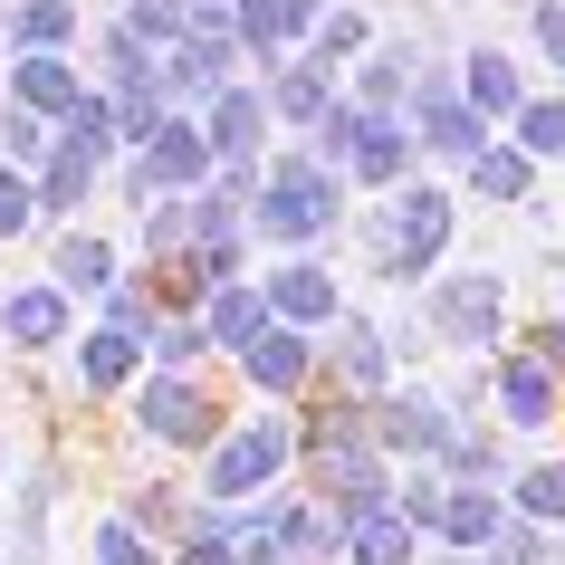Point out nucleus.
<instances>
[{"instance_id":"nucleus-1","label":"nucleus","mask_w":565,"mask_h":565,"mask_svg":"<svg viewBox=\"0 0 565 565\" xmlns=\"http://www.w3.org/2000/svg\"><path fill=\"white\" fill-rule=\"evenodd\" d=\"M460 221H470L460 182L413 173L403 192H384V202H355V231H345V239H355L364 278H384L393 298H422V288L460 259Z\"/></svg>"},{"instance_id":"nucleus-2","label":"nucleus","mask_w":565,"mask_h":565,"mask_svg":"<svg viewBox=\"0 0 565 565\" xmlns=\"http://www.w3.org/2000/svg\"><path fill=\"white\" fill-rule=\"evenodd\" d=\"M345 231H355V192L307 145H278L268 153V192L249 202V249H268V259H327Z\"/></svg>"},{"instance_id":"nucleus-3","label":"nucleus","mask_w":565,"mask_h":565,"mask_svg":"<svg viewBox=\"0 0 565 565\" xmlns=\"http://www.w3.org/2000/svg\"><path fill=\"white\" fill-rule=\"evenodd\" d=\"M422 327H431V345H441V364H489L499 345H518V278L508 268H479V259H450L431 288H422Z\"/></svg>"},{"instance_id":"nucleus-4","label":"nucleus","mask_w":565,"mask_h":565,"mask_svg":"<svg viewBox=\"0 0 565 565\" xmlns=\"http://www.w3.org/2000/svg\"><path fill=\"white\" fill-rule=\"evenodd\" d=\"M298 413H268V403H249V413L221 431V450H211L202 470H192V499L202 508H249V499H278V489H298Z\"/></svg>"},{"instance_id":"nucleus-5","label":"nucleus","mask_w":565,"mask_h":565,"mask_svg":"<svg viewBox=\"0 0 565 565\" xmlns=\"http://www.w3.org/2000/svg\"><path fill=\"white\" fill-rule=\"evenodd\" d=\"M125 422H135V441H145L153 460L202 470L239 413H231V384H221V374H145V384L125 393Z\"/></svg>"},{"instance_id":"nucleus-6","label":"nucleus","mask_w":565,"mask_h":565,"mask_svg":"<svg viewBox=\"0 0 565 565\" xmlns=\"http://www.w3.org/2000/svg\"><path fill=\"white\" fill-rule=\"evenodd\" d=\"M489 422L518 450H565V374L527 345H499L489 355Z\"/></svg>"},{"instance_id":"nucleus-7","label":"nucleus","mask_w":565,"mask_h":565,"mask_svg":"<svg viewBox=\"0 0 565 565\" xmlns=\"http://www.w3.org/2000/svg\"><path fill=\"white\" fill-rule=\"evenodd\" d=\"M317 364H327V393H345V403H364V413H374L384 393H403V364H393L374 307H345V317L317 335Z\"/></svg>"},{"instance_id":"nucleus-8","label":"nucleus","mask_w":565,"mask_h":565,"mask_svg":"<svg viewBox=\"0 0 565 565\" xmlns=\"http://www.w3.org/2000/svg\"><path fill=\"white\" fill-rule=\"evenodd\" d=\"M450 441H460V413L441 403V384H403V393L374 403V450L393 470H441Z\"/></svg>"},{"instance_id":"nucleus-9","label":"nucleus","mask_w":565,"mask_h":565,"mask_svg":"<svg viewBox=\"0 0 565 565\" xmlns=\"http://www.w3.org/2000/svg\"><path fill=\"white\" fill-rule=\"evenodd\" d=\"M77 298L58 278H10L0 288V355L10 364H39V355H77Z\"/></svg>"},{"instance_id":"nucleus-10","label":"nucleus","mask_w":565,"mask_h":565,"mask_svg":"<svg viewBox=\"0 0 565 565\" xmlns=\"http://www.w3.org/2000/svg\"><path fill=\"white\" fill-rule=\"evenodd\" d=\"M231 384L249 393V403H268V413H307V393L327 384V364H317V335H298V327H278V317H268V335L231 364Z\"/></svg>"},{"instance_id":"nucleus-11","label":"nucleus","mask_w":565,"mask_h":565,"mask_svg":"<svg viewBox=\"0 0 565 565\" xmlns=\"http://www.w3.org/2000/svg\"><path fill=\"white\" fill-rule=\"evenodd\" d=\"M298 489L317 508H327L335 527H355V518H374V508H393V489H403V470H393L384 450L364 441V450H335V460H307Z\"/></svg>"},{"instance_id":"nucleus-12","label":"nucleus","mask_w":565,"mask_h":565,"mask_svg":"<svg viewBox=\"0 0 565 565\" xmlns=\"http://www.w3.org/2000/svg\"><path fill=\"white\" fill-rule=\"evenodd\" d=\"M259 288H268V317H278V327H298V335H327L335 317L355 307L335 259H268V268H259Z\"/></svg>"},{"instance_id":"nucleus-13","label":"nucleus","mask_w":565,"mask_h":565,"mask_svg":"<svg viewBox=\"0 0 565 565\" xmlns=\"http://www.w3.org/2000/svg\"><path fill=\"white\" fill-rule=\"evenodd\" d=\"M125 268H135L125 231H96V221H77V231H49V259H39V278H58L77 307H96V298L125 278Z\"/></svg>"},{"instance_id":"nucleus-14","label":"nucleus","mask_w":565,"mask_h":565,"mask_svg":"<svg viewBox=\"0 0 565 565\" xmlns=\"http://www.w3.org/2000/svg\"><path fill=\"white\" fill-rule=\"evenodd\" d=\"M239 77H249V67H239L231 39H182V49H163V77H153V87H163L173 116H211Z\"/></svg>"},{"instance_id":"nucleus-15","label":"nucleus","mask_w":565,"mask_h":565,"mask_svg":"<svg viewBox=\"0 0 565 565\" xmlns=\"http://www.w3.org/2000/svg\"><path fill=\"white\" fill-rule=\"evenodd\" d=\"M87 58H10L0 67V106H20V116H39L49 135H67V116L87 106Z\"/></svg>"},{"instance_id":"nucleus-16","label":"nucleus","mask_w":565,"mask_h":565,"mask_svg":"<svg viewBox=\"0 0 565 565\" xmlns=\"http://www.w3.org/2000/svg\"><path fill=\"white\" fill-rule=\"evenodd\" d=\"M460 96H470L479 116L499 125H518L527 116V96H536V67H527V49H499V39H470V49H460Z\"/></svg>"},{"instance_id":"nucleus-17","label":"nucleus","mask_w":565,"mask_h":565,"mask_svg":"<svg viewBox=\"0 0 565 565\" xmlns=\"http://www.w3.org/2000/svg\"><path fill=\"white\" fill-rule=\"evenodd\" d=\"M355 116H364V106H355ZM413 173H422L413 125H403V116H364L355 125V153H345V192H355V202H384V192H403Z\"/></svg>"},{"instance_id":"nucleus-18","label":"nucleus","mask_w":565,"mask_h":565,"mask_svg":"<svg viewBox=\"0 0 565 565\" xmlns=\"http://www.w3.org/2000/svg\"><path fill=\"white\" fill-rule=\"evenodd\" d=\"M335 106H345V77L317 67V58H288L278 77H268V125H278V145H307Z\"/></svg>"},{"instance_id":"nucleus-19","label":"nucleus","mask_w":565,"mask_h":565,"mask_svg":"<svg viewBox=\"0 0 565 565\" xmlns=\"http://www.w3.org/2000/svg\"><path fill=\"white\" fill-rule=\"evenodd\" d=\"M96 202H106V163H96V153L58 145L49 163H39V231H77Z\"/></svg>"},{"instance_id":"nucleus-20","label":"nucleus","mask_w":565,"mask_h":565,"mask_svg":"<svg viewBox=\"0 0 565 565\" xmlns=\"http://www.w3.org/2000/svg\"><path fill=\"white\" fill-rule=\"evenodd\" d=\"M202 135H211V153H221V163H259V153H278V125H268V87H259V77H239V87L202 116Z\"/></svg>"},{"instance_id":"nucleus-21","label":"nucleus","mask_w":565,"mask_h":565,"mask_svg":"<svg viewBox=\"0 0 565 565\" xmlns=\"http://www.w3.org/2000/svg\"><path fill=\"white\" fill-rule=\"evenodd\" d=\"M536 182H546V173H536L527 153H518V145L499 135V145H489V153L470 163V173H460V202H470V211H518V221H527V211L546 202Z\"/></svg>"},{"instance_id":"nucleus-22","label":"nucleus","mask_w":565,"mask_h":565,"mask_svg":"<svg viewBox=\"0 0 565 565\" xmlns=\"http://www.w3.org/2000/svg\"><path fill=\"white\" fill-rule=\"evenodd\" d=\"M116 508H125V527H135V536H153L163 556H173L182 536H192V518H202L192 479H125V489H116Z\"/></svg>"},{"instance_id":"nucleus-23","label":"nucleus","mask_w":565,"mask_h":565,"mask_svg":"<svg viewBox=\"0 0 565 565\" xmlns=\"http://www.w3.org/2000/svg\"><path fill=\"white\" fill-rule=\"evenodd\" d=\"M145 163H153V182H163L173 202H192V192H211V182H221V153H211L202 116H173V125L145 145Z\"/></svg>"},{"instance_id":"nucleus-24","label":"nucleus","mask_w":565,"mask_h":565,"mask_svg":"<svg viewBox=\"0 0 565 565\" xmlns=\"http://www.w3.org/2000/svg\"><path fill=\"white\" fill-rule=\"evenodd\" d=\"M153 77H163V49H145V39L106 10V20H96V49H87V87L96 96H135V87H153Z\"/></svg>"},{"instance_id":"nucleus-25","label":"nucleus","mask_w":565,"mask_h":565,"mask_svg":"<svg viewBox=\"0 0 565 565\" xmlns=\"http://www.w3.org/2000/svg\"><path fill=\"white\" fill-rule=\"evenodd\" d=\"M145 374H153V355L135 345V335H116V327L77 335V393H87V403H116V393H135Z\"/></svg>"},{"instance_id":"nucleus-26","label":"nucleus","mask_w":565,"mask_h":565,"mask_svg":"<svg viewBox=\"0 0 565 565\" xmlns=\"http://www.w3.org/2000/svg\"><path fill=\"white\" fill-rule=\"evenodd\" d=\"M87 10L77 0H10V58H77Z\"/></svg>"},{"instance_id":"nucleus-27","label":"nucleus","mask_w":565,"mask_h":565,"mask_svg":"<svg viewBox=\"0 0 565 565\" xmlns=\"http://www.w3.org/2000/svg\"><path fill=\"white\" fill-rule=\"evenodd\" d=\"M518 460H527V450L508 441L499 422H460V441H450L441 479H450V489H508V479H518Z\"/></svg>"},{"instance_id":"nucleus-28","label":"nucleus","mask_w":565,"mask_h":565,"mask_svg":"<svg viewBox=\"0 0 565 565\" xmlns=\"http://www.w3.org/2000/svg\"><path fill=\"white\" fill-rule=\"evenodd\" d=\"M202 335H211V355H221V364H239V355L268 335V288H259V278H239V288H211Z\"/></svg>"},{"instance_id":"nucleus-29","label":"nucleus","mask_w":565,"mask_h":565,"mask_svg":"<svg viewBox=\"0 0 565 565\" xmlns=\"http://www.w3.org/2000/svg\"><path fill=\"white\" fill-rule=\"evenodd\" d=\"M499 527H508V489H450L431 546H441V556H489V546H499Z\"/></svg>"},{"instance_id":"nucleus-30","label":"nucleus","mask_w":565,"mask_h":565,"mask_svg":"<svg viewBox=\"0 0 565 565\" xmlns=\"http://www.w3.org/2000/svg\"><path fill=\"white\" fill-rule=\"evenodd\" d=\"M374 49H384V20H374L364 0H335L327 20H317V39H307V58H317V67H335V77H355V67L374 58Z\"/></svg>"},{"instance_id":"nucleus-31","label":"nucleus","mask_w":565,"mask_h":565,"mask_svg":"<svg viewBox=\"0 0 565 565\" xmlns=\"http://www.w3.org/2000/svg\"><path fill=\"white\" fill-rule=\"evenodd\" d=\"M508 518L565 536V450H527V460H518V479H508Z\"/></svg>"},{"instance_id":"nucleus-32","label":"nucleus","mask_w":565,"mask_h":565,"mask_svg":"<svg viewBox=\"0 0 565 565\" xmlns=\"http://www.w3.org/2000/svg\"><path fill=\"white\" fill-rule=\"evenodd\" d=\"M173 307H163V268H125L116 288L96 298V327H116V335H135V345H153V327H163Z\"/></svg>"},{"instance_id":"nucleus-33","label":"nucleus","mask_w":565,"mask_h":565,"mask_svg":"<svg viewBox=\"0 0 565 565\" xmlns=\"http://www.w3.org/2000/svg\"><path fill=\"white\" fill-rule=\"evenodd\" d=\"M422 556H431V536H422L403 508H374V518L345 527V565H422Z\"/></svg>"},{"instance_id":"nucleus-34","label":"nucleus","mask_w":565,"mask_h":565,"mask_svg":"<svg viewBox=\"0 0 565 565\" xmlns=\"http://www.w3.org/2000/svg\"><path fill=\"white\" fill-rule=\"evenodd\" d=\"M508 145L527 153L536 173H546V163H565V87H536V96H527V116L508 125Z\"/></svg>"},{"instance_id":"nucleus-35","label":"nucleus","mask_w":565,"mask_h":565,"mask_svg":"<svg viewBox=\"0 0 565 565\" xmlns=\"http://www.w3.org/2000/svg\"><path fill=\"white\" fill-rule=\"evenodd\" d=\"M153 374H221V355H211V335H202V317H163L153 327Z\"/></svg>"},{"instance_id":"nucleus-36","label":"nucleus","mask_w":565,"mask_h":565,"mask_svg":"<svg viewBox=\"0 0 565 565\" xmlns=\"http://www.w3.org/2000/svg\"><path fill=\"white\" fill-rule=\"evenodd\" d=\"M87 565H173L153 536L125 527V508H96V527H87Z\"/></svg>"},{"instance_id":"nucleus-37","label":"nucleus","mask_w":565,"mask_h":565,"mask_svg":"<svg viewBox=\"0 0 565 565\" xmlns=\"http://www.w3.org/2000/svg\"><path fill=\"white\" fill-rule=\"evenodd\" d=\"M106 192H116V231H135L145 211H163V202H173V192L153 182V163H145V153H125L116 173H106Z\"/></svg>"},{"instance_id":"nucleus-38","label":"nucleus","mask_w":565,"mask_h":565,"mask_svg":"<svg viewBox=\"0 0 565 565\" xmlns=\"http://www.w3.org/2000/svg\"><path fill=\"white\" fill-rule=\"evenodd\" d=\"M49 153H58V135H49V125L20 116V106H0V163H10V173L39 182V163H49Z\"/></svg>"},{"instance_id":"nucleus-39","label":"nucleus","mask_w":565,"mask_h":565,"mask_svg":"<svg viewBox=\"0 0 565 565\" xmlns=\"http://www.w3.org/2000/svg\"><path fill=\"white\" fill-rule=\"evenodd\" d=\"M173 565H249V556L231 546V508H202V518H192V536L173 546Z\"/></svg>"},{"instance_id":"nucleus-40","label":"nucleus","mask_w":565,"mask_h":565,"mask_svg":"<svg viewBox=\"0 0 565 565\" xmlns=\"http://www.w3.org/2000/svg\"><path fill=\"white\" fill-rule=\"evenodd\" d=\"M116 20L145 39V49H182V30H192V20H182V0H116Z\"/></svg>"},{"instance_id":"nucleus-41","label":"nucleus","mask_w":565,"mask_h":565,"mask_svg":"<svg viewBox=\"0 0 565 565\" xmlns=\"http://www.w3.org/2000/svg\"><path fill=\"white\" fill-rule=\"evenodd\" d=\"M489 565H565V536L527 527V518H508V527H499V546H489Z\"/></svg>"},{"instance_id":"nucleus-42","label":"nucleus","mask_w":565,"mask_h":565,"mask_svg":"<svg viewBox=\"0 0 565 565\" xmlns=\"http://www.w3.org/2000/svg\"><path fill=\"white\" fill-rule=\"evenodd\" d=\"M393 508H403V518H413L422 536L441 527V508H450V479L441 470H403V489H393Z\"/></svg>"},{"instance_id":"nucleus-43","label":"nucleus","mask_w":565,"mask_h":565,"mask_svg":"<svg viewBox=\"0 0 565 565\" xmlns=\"http://www.w3.org/2000/svg\"><path fill=\"white\" fill-rule=\"evenodd\" d=\"M30 231H39V182L0 163V249H10V239H30Z\"/></svg>"},{"instance_id":"nucleus-44","label":"nucleus","mask_w":565,"mask_h":565,"mask_svg":"<svg viewBox=\"0 0 565 565\" xmlns=\"http://www.w3.org/2000/svg\"><path fill=\"white\" fill-rule=\"evenodd\" d=\"M431 384H441V403H450L460 422H489V364H441Z\"/></svg>"},{"instance_id":"nucleus-45","label":"nucleus","mask_w":565,"mask_h":565,"mask_svg":"<svg viewBox=\"0 0 565 565\" xmlns=\"http://www.w3.org/2000/svg\"><path fill=\"white\" fill-rule=\"evenodd\" d=\"M355 125H364V116H355V96H345V106H335V116L317 125V135H307V153H317V163H327L335 182H345V153H355Z\"/></svg>"},{"instance_id":"nucleus-46","label":"nucleus","mask_w":565,"mask_h":565,"mask_svg":"<svg viewBox=\"0 0 565 565\" xmlns=\"http://www.w3.org/2000/svg\"><path fill=\"white\" fill-rule=\"evenodd\" d=\"M527 58L565 77V0H536V10H527Z\"/></svg>"},{"instance_id":"nucleus-47","label":"nucleus","mask_w":565,"mask_h":565,"mask_svg":"<svg viewBox=\"0 0 565 565\" xmlns=\"http://www.w3.org/2000/svg\"><path fill=\"white\" fill-rule=\"evenodd\" d=\"M335 0H278V30H288V58H307V39H317V20H327Z\"/></svg>"},{"instance_id":"nucleus-48","label":"nucleus","mask_w":565,"mask_h":565,"mask_svg":"<svg viewBox=\"0 0 565 565\" xmlns=\"http://www.w3.org/2000/svg\"><path fill=\"white\" fill-rule=\"evenodd\" d=\"M518 345H527V355H546V364L565 374V307H546V317H536V327L518 335Z\"/></svg>"},{"instance_id":"nucleus-49","label":"nucleus","mask_w":565,"mask_h":565,"mask_svg":"<svg viewBox=\"0 0 565 565\" xmlns=\"http://www.w3.org/2000/svg\"><path fill=\"white\" fill-rule=\"evenodd\" d=\"M422 565H489V556H441V546H431V556H422Z\"/></svg>"},{"instance_id":"nucleus-50","label":"nucleus","mask_w":565,"mask_h":565,"mask_svg":"<svg viewBox=\"0 0 565 565\" xmlns=\"http://www.w3.org/2000/svg\"><path fill=\"white\" fill-rule=\"evenodd\" d=\"M0 67H10V0H0Z\"/></svg>"},{"instance_id":"nucleus-51","label":"nucleus","mask_w":565,"mask_h":565,"mask_svg":"<svg viewBox=\"0 0 565 565\" xmlns=\"http://www.w3.org/2000/svg\"><path fill=\"white\" fill-rule=\"evenodd\" d=\"M431 10H479V0H431Z\"/></svg>"}]
</instances>
